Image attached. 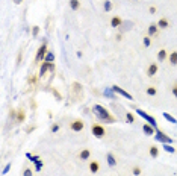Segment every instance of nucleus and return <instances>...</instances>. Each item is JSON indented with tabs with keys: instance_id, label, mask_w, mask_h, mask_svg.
<instances>
[{
	"instance_id": "29",
	"label": "nucleus",
	"mask_w": 177,
	"mask_h": 176,
	"mask_svg": "<svg viewBox=\"0 0 177 176\" xmlns=\"http://www.w3.org/2000/svg\"><path fill=\"white\" fill-rule=\"evenodd\" d=\"M59 129H61V125H59V123H55V125L51 126V129H50V131L53 132V134H55V132H58Z\"/></svg>"
},
{
	"instance_id": "5",
	"label": "nucleus",
	"mask_w": 177,
	"mask_h": 176,
	"mask_svg": "<svg viewBox=\"0 0 177 176\" xmlns=\"http://www.w3.org/2000/svg\"><path fill=\"white\" fill-rule=\"evenodd\" d=\"M91 132H92V135H95L97 138H103L106 135V129L99 125V123H94V125L91 126Z\"/></svg>"
},
{
	"instance_id": "18",
	"label": "nucleus",
	"mask_w": 177,
	"mask_h": 176,
	"mask_svg": "<svg viewBox=\"0 0 177 176\" xmlns=\"http://www.w3.org/2000/svg\"><path fill=\"white\" fill-rule=\"evenodd\" d=\"M147 96H150V97H154V96L157 94V88L156 87H153V85H150V87H147Z\"/></svg>"
},
{
	"instance_id": "16",
	"label": "nucleus",
	"mask_w": 177,
	"mask_h": 176,
	"mask_svg": "<svg viewBox=\"0 0 177 176\" xmlns=\"http://www.w3.org/2000/svg\"><path fill=\"white\" fill-rule=\"evenodd\" d=\"M148 152H150V156H152V158H157L159 156V147L157 146H150Z\"/></svg>"
},
{
	"instance_id": "15",
	"label": "nucleus",
	"mask_w": 177,
	"mask_h": 176,
	"mask_svg": "<svg viewBox=\"0 0 177 176\" xmlns=\"http://www.w3.org/2000/svg\"><path fill=\"white\" fill-rule=\"evenodd\" d=\"M168 61H170L171 65H177V50L171 52V53L168 55Z\"/></svg>"
},
{
	"instance_id": "17",
	"label": "nucleus",
	"mask_w": 177,
	"mask_h": 176,
	"mask_svg": "<svg viewBox=\"0 0 177 176\" xmlns=\"http://www.w3.org/2000/svg\"><path fill=\"white\" fill-rule=\"evenodd\" d=\"M106 160H108V164L111 165V167H115L117 165V160H115V156L109 152V153H106Z\"/></svg>"
},
{
	"instance_id": "24",
	"label": "nucleus",
	"mask_w": 177,
	"mask_h": 176,
	"mask_svg": "<svg viewBox=\"0 0 177 176\" xmlns=\"http://www.w3.org/2000/svg\"><path fill=\"white\" fill-rule=\"evenodd\" d=\"M103 9H104L106 12L112 11V2H111V0H106V2L103 3Z\"/></svg>"
},
{
	"instance_id": "33",
	"label": "nucleus",
	"mask_w": 177,
	"mask_h": 176,
	"mask_svg": "<svg viewBox=\"0 0 177 176\" xmlns=\"http://www.w3.org/2000/svg\"><path fill=\"white\" fill-rule=\"evenodd\" d=\"M171 90H173V96H174V97L177 99V84H174V85H173V88H171Z\"/></svg>"
},
{
	"instance_id": "19",
	"label": "nucleus",
	"mask_w": 177,
	"mask_h": 176,
	"mask_svg": "<svg viewBox=\"0 0 177 176\" xmlns=\"http://www.w3.org/2000/svg\"><path fill=\"white\" fill-rule=\"evenodd\" d=\"M156 24H157V28H159V29H166V28H168V20L165 18V17H162V18L159 20Z\"/></svg>"
},
{
	"instance_id": "4",
	"label": "nucleus",
	"mask_w": 177,
	"mask_h": 176,
	"mask_svg": "<svg viewBox=\"0 0 177 176\" xmlns=\"http://www.w3.org/2000/svg\"><path fill=\"white\" fill-rule=\"evenodd\" d=\"M136 112H138V116H141V117H142L144 120H147L148 123H150V125H152L154 129H157V121L154 120V117H152V116H148V114L145 112V111H142V109H139V108H136L135 109Z\"/></svg>"
},
{
	"instance_id": "30",
	"label": "nucleus",
	"mask_w": 177,
	"mask_h": 176,
	"mask_svg": "<svg viewBox=\"0 0 177 176\" xmlns=\"http://www.w3.org/2000/svg\"><path fill=\"white\" fill-rule=\"evenodd\" d=\"M38 33H39V28H38V26H33V28H32V35H33V37H37Z\"/></svg>"
},
{
	"instance_id": "28",
	"label": "nucleus",
	"mask_w": 177,
	"mask_h": 176,
	"mask_svg": "<svg viewBox=\"0 0 177 176\" xmlns=\"http://www.w3.org/2000/svg\"><path fill=\"white\" fill-rule=\"evenodd\" d=\"M132 173H133L135 176H139L141 175V167H138V165H135L133 169H132Z\"/></svg>"
},
{
	"instance_id": "1",
	"label": "nucleus",
	"mask_w": 177,
	"mask_h": 176,
	"mask_svg": "<svg viewBox=\"0 0 177 176\" xmlns=\"http://www.w3.org/2000/svg\"><path fill=\"white\" fill-rule=\"evenodd\" d=\"M92 114L103 123H115V121H117V119H115L106 108H103L102 105H94V106H92Z\"/></svg>"
},
{
	"instance_id": "3",
	"label": "nucleus",
	"mask_w": 177,
	"mask_h": 176,
	"mask_svg": "<svg viewBox=\"0 0 177 176\" xmlns=\"http://www.w3.org/2000/svg\"><path fill=\"white\" fill-rule=\"evenodd\" d=\"M47 41H44L41 46H39V49H38V52H37V56H35V61L37 62H41V61L46 58V55H47Z\"/></svg>"
},
{
	"instance_id": "31",
	"label": "nucleus",
	"mask_w": 177,
	"mask_h": 176,
	"mask_svg": "<svg viewBox=\"0 0 177 176\" xmlns=\"http://www.w3.org/2000/svg\"><path fill=\"white\" fill-rule=\"evenodd\" d=\"M9 169H11V163H8V164L5 165V169H3V172H2V175H6L8 172H9Z\"/></svg>"
},
{
	"instance_id": "7",
	"label": "nucleus",
	"mask_w": 177,
	"mask_h": 176,
	"mask_svg": "<svg viewBox=\"0 0 177 176\" xmlns=\"http://www.w3.org/2000/svg\"><path fill=\"white\" fill-rule=\"evenodd\" d=\"M70 128H71V131H74V132H80L85 128V123L82 120H73L71 125H70Z\"/></svg>"
},
{
	"instance_id": "11",
	"label": "nucleus",
	"mask_w": 177,
	"mask_h": 176,
	"mask_svg": "<svg viewBox=\"0 0 177 176\" xmlns=\"http://www.w3.org/2000/svg\"><path fill=\"white\" fill-rule=\"evenodd\" d=\"M142 131H144V134L148 135V137L154 135V132H156V129H154L152 125H144V126H142Z\"/></svg>"
},
{
	"instance_id": "22",
	"label": "nucleus",
	"mask_w": 177,
	"mask_h": 176,
	"mask_svg": "<svg viewBox=\"0 0 177 176\" xmlns=\"http://www.w3.org/2000/svg\"><path fill=\"white\" fill-rule=\"evenodd\" d=\"M44 61H46V62H53V61H55V53H53L51 50H49L46 58H44Z\"/></svg>"
},
{
	"instance_id": "25",
	"label": "nucleus",
	"mask_w": 177,
	"mask_h": 176,
	"mask_svg": "<svg viewBox=\"0 0 177 176\" xmlns=\"http://www.w3.org/2000/svg\"><path fill=\"white\" fill-rule=\"evenodd\" d=\"M164 150H165V152H170V153H174L176 149H174L171 144H164Z\"/></svg>"
},
{
	"instance_id": "14",
	"label": "nucleus",
	"mask_w": 177,
	"mask_h": 176,
	"mask_svg": "<svg viewBox=\"0 0 177 176\" xmlns=\"http://www.w3.org/2000/svg\"><path fill=\"white\" fill-rule=\"evenodd\" d=\"M157 31H159L157 24L156 23H152V24L148 26V37H154V35L157 33Z\"/></svg>"
},
{
	"instance_id": "35",
	"label": "nucleus",
	"mask_w": 177,
	"mask_h": 176,
	"mask_svg": "<svg viewBox=\"0 0 177 176\" xmlns=\"http://www.w3.org/2000/svg\"><path fill=\"white\" fill-rule=\"evenodd\" d=\"M15 2H17V3H18V2H21V0H15Z\"/></svg>"
},
{
	"instance_id": "21",
	"label": "nucleus",
	"mask_w": 177,
	"mask_h": 176,
	"mask_svg": "<svg viewBox=\"0 0 177 176\" xmlns=\"http://www.w3.org/2000/svg\"><path fill=\"white\" fill-rule=\"evenodd\" d=\"M70 8H71L73 11H77L79 8H80V2H79V0H70Z\"/></svg>"
},
{
	"instance_id": "23",
	"label": "nucleus",
	"mask_w": 177,
	"mask_h": 176,
	"mask_svg": "<svg viewBox=\"0 0 177 176\" xmlns=\"http://www.w3.org/2000/svg\"><path fill=\"white\" fill-rule=\"evenodd\" d=\"M162 116H164V119H165V120H168L170 123H173V125H176V123H177V120H176L173 116H170V114H168V112H164Z\"/></svg>"
},
{
	"instance_id": "20",
	"label": "nucleus",
	"mask_w": 177,
	"mask_h": 176,
	"mask_svg": "<svg viewBox=\"0 0 177 176\" xmlns=\"http://www.w3.org/2000/svg\"><path fill=\"white\" fill-rule=\"evenodd\" d=\"M103 94L106 96V97H109V99H115V94H117V93H115V91L112 90V87H111V88H106Z\"/></svg>"
},
{
	"instance_id": "13",
	"label": "nucleus",
	"mask_w": 177,
	"mask_h": 176,
	"mask_svg": "<svg viewBox=\"0 0 177 176\" xmlns=\"http://www.w3.org/2000/svg\"><path fill=\"white\" fill-rule=\"evenodd\" d=\"M121 24H123V20L120 18L118 15H115V17L111 18V26H112V28H120Z\"/></svg>"
},
{
	"instance_id": "34",
	"label": "nucleus",
	"mask_w": 177,
	"mask_h": 176,
	"mask_svg": "<svg viewBox=\"0 0 177 176\" xmlns=\"http://www.w3.org/2000/svg\"><path fill=\"white\" fill-rule=\"evenodd\" d=\"M148 12H150V14H156V8H154V6H150V8H148Z\"/></svg>"
},
{
	"instance_id": "26",
	"label": "nucleus",
	"mask_w": 177,
	"mask_h": 176,
	"mask_svg": "<svg viewBox=\"0 0 177 176\" xmlns=\"http://www.w3.org/2000/svg\"><path fill=\"white\" fill-rule=\"evenodd\" d=\"M144 47H150V44H152V37H148V35H147V37H144Z\"/></svg>"
},
{
	"instance_id": "12",
	"label": "nucleus",
	"mask_w": 177,
	"mask_h": 176,
	"mask_svg": "<svg viewBox=\"0 0 177 176\" xmlns=\"http://www.w3.org/2000/svg\"><path fill=\"white\" fill-rule=\"evenodd\" d=\"M79 158H80V160H83V161H88L91 158V150L90 149H83V150L79 153Z\"/></svg>"
},
{
	"instance_id": "2",
	"label": "nucleus",
	"mask_w": 177,
	"mask_h": 176,
	"mask_svg": "<svg viewBox=\"0 0 177 176\" xmlns=\"http://www.w3.org/2000/svg\"><path fill=\"white\" fill-rule=\"evenodd\" d=\"M154 138H156V141H161V143H164V144H171L173 143V138H170L166 134H164L162 131H159V129H156V132H154Z\"/></svg>"
},
{
	"instance_id": "10",
	"label": "nucleus",
	"mask_w": 177,
	"mask_h": 176,
	"mask_svg": "<svg viewBox=\"0 0 177 176\" xmlns=\"http://www.w3.org/2000/svg\"><path fill=\"white\" fill-rule=\"evenodd\" d=\"M166 59H168V52L165 49H161L157 52V61L159 62H164V61H166Z\"/></svg>"
},
{
	"instance_id": "32",
	"label": "nucleus",
	"mask_w": 177,
	"mask_h": 176,
	"mask_svg": "<svg viewBox=\"0 0 177 176\" xmlns=\"http://www.w3.org/2000/svg\"><path fill=\"white\" fill-rule=\"evenodd\" d=\"M23 176H33V172H32L30 169H26V170L23 172Z\"/></svg>"
},
{
	"instance_id": "9",
	"label": "nucleus",
	"mask_w": 177,
	"mask_h": 176,
	"mask_svg": "<svg viewBox=\"0 0 177 176\" xmlns=\"http://www.w3.org/2000/svg\"><path fill=\"white\" fill-rule=\"evenodd\" d=\"M90 172L91 173H99L100 172V163L99 161H90Z\"/></svg>"
},
{
	"instance_id": "6",
	"label": "nucleus",
	"mask_w": 177,
	"mask_h": 176,
	"mask_svg": "<svg viewBox=\"0 0 177 176\" xmlns=\"http://www.w3.org/2000/svg\"><path fill=\"white\" fill-rule=\"evenodd\" d=\"M112 90L117 93V94H120V96H123V97H126V99H129V100H133V96H132L130 93H127L126 90H123V88H120L118 85H112Z\"/></svg>"
},
{
	"instance_id": "8",
	"label": "nucleus",
	"mask_w": 177,
	"mask_h": 176,
	"mask_svg": "<svg viewBox=\"0 0 177 176\" xmlns=\"http://www.w3.org/2000/svg\"><path fill=\"white\" fill-rule=\"evenodd\" d=\"M157 72H159V65L156 62H152V64L148 65V68H147V76L148 77H153V76H156Z\"/></svg>"
},
{
	"instance_id": "27",
	"label": "nucleus",
	"mask_w": 177,
	"mask_h": 176,
	"mask_svg": "<svg viewBox=\"0 0 177 176\" xmlns=\"http://www.w3.org/2000/svg\"><path fill=\"white\" fill-rule=\"evenodd\" d=\"M126 120H127L129 123H133V121H135L133 114H132V112H126Z\"/></svg>"
}]
</instances>
